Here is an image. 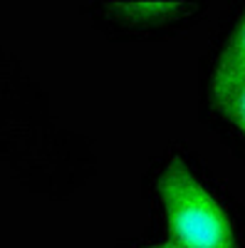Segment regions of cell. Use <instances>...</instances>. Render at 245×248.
Instances as JSON below:
<instances>
[{
  "mask_svg": "<svg viewBox=\"0 0 245 248\" xmlns=\"http://www.w3.org/2000/svg\"><path fill=\"white\" fill-rule=\"evenodd\" d=\"M171 243L178 248H238L226 209L198 181L183 159H171L156 179Z\"/></svg>",
  "mask_w": 245,
  "mask_h": 248,
  "instance_id": "obj_1",
  "label": "cell"
},
{
  "mask_svg": "<svg viewBox=\"0 0 245 248\" xmlns=\"http://www.w3.org/2000/svg\"><path fill=\"white\" fill-rule=\"evenodd\" d=\"M243 85H245V10L238 17L228 43L216 62L213 79H211L213 102L218 107H223L233 97V92Z\"/></svg>",
  "mask_w": 245,
  "mask_h": 248,
  "instance_id": "obj_2",
  "label": "cell"
},
{
  "mask_svg": "<svg viewBox=\"0 0 245 248\" xmlns=\"http://www.w3.org/2000/svg\"><path fill=\"white\" fill-rule=\"evenodd\" d=\"M104 8L134 23H163V20H176L196 10V5L176 3V0H109Z\"/></svg>",
  "mask_w": 245,
  "mask_h": 248,
  "instance_id": "obj_3",
  "label": "cell"
},
{
  "mask_svg": "<svg viewBox=\"0 0 245 248\" xmlns=\"http://www.w3.org/2000/svg\"><path fill=\"white\" fill-rule=\"evenodd\" d=\"M223 114H226L235 127L240 129V134L245 137V85L243 87H238L235 92H233V97L226 102L223 107H218Z\"/></svg>",
  "mask_w": 245,
  "mask_h": 248,
  "instance_id": "obj_4",
  "label": "cell"
},
{
  "mask_svg": "<svg viewBox=\"0 0 245 248\" xmlns=\"http://www.w3.org/2000/svg\"><path fill=\"white\" fill-rule=\"evenodd\" d=\"M149 248H178V246L169 241V243H156V246H149Z\"/></svg>",
  "mask_w": 245,
  "mask_h": 248,
  "instance_id": "obj_5",
  "label": "cell"
}]
</instances>
